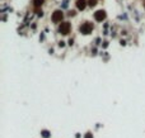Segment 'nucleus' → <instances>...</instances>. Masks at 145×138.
<instances>
[{"label":"nucleus","instance_id":"2","mask_svg":"<svg viewBox=\"0 0 145 138\" xmlns=\"http://www.w3.org/2000/svg\"><path fill=\"white\" fill-rule=\"evenodd\" d=\"M59 32H60L61 34H69L70 33V23L69 22H64V23L60 24V27H59Z\"/></svg>","mask_w":145,"mask_h":138},{"label":"nucleus","instance_id":"1","mask_svg":"<svg viewBox=\"0 0 145 138\" xmlns=\"http://www.w3.org/2000/svg\"><path fill=\"white\" fill-rule=\"evenodd\" d=\"M79 31H80L83 34H89V33H92V31H93V24L89 23V22H85V23H83V24L79 27Z\"/></svg>","mask_w":145,"mask_h":138},{"label":"nucleus","instance_id":"5","mask_svg":"<svg viewBox=\"0 0 145 138\" xmlns=\"http://www.w3.org/2000/svg\"><path fill=\"white\" fill-rule=\"evenodd\" d=\"M87 4H88L87 0H76L75 1V5H76V8L79 10H84L85 6H87Z\"/></svg>","mask_w":145,"mask_h":138},{"label":"nucleus","instance_id":"9","mask_svg":"<svg viewBox=\"0 0 145 138\" xmlns=\"http://www.w3.org/2000/svg\"><path fill=\"white\" fill-rule=\"evenodd\" d=\"M144 6H145V5H144Z\"/></svg>","mask_w":145,"mask_h":138},{"label":"nucleus","instance_id":"6","mask_svg":"<svg viewBox=\"0 0 145 138\" xmlns=\"http://www.w3.org/2000/svg\"><path fill=\"white\" fill-rule=\"evenodd\" d=\"M33 3H35L36 8H40V6H42V4L45 3V0H33Z\"/></svg>","mask_w":145,"mask_h":138},{"label":"nucleus","instance_id":"8","mask_svg":"<svg viewBox=\"0 0 145 138\" xmlns=\"http://www.w3.org/2000/svg\"><path fill=\"white\" fill-rule=\"evenodd\" d=\"M85 138H93L90 133H87V136H85Z\"/></svg>","mask_w":145,"mask_h":138},{"label":"nucleus","instance_id":"7","mask_svg":"<svg viewBox=\"0 0 145 138\" xmlns=\"http://www.w3.org/2000/svg\"><path fill=\"white\" fill-rule=\"evenodd\" d=\"M95 4H97V0H88L89 6H95Z\"/></svg>","mask_w":145,"mask_h":138},{"label":"nucleus","instance_id":"3","mask_svg":"<svg viewBox=\"0 0 145 138\" xmlns=\"http://www.w3.org/2000/svg\"><path fill=\"white\" fill-rule=\"evenodd\" d=\"M62 18H64V13H62L61 10H55L54 14H52V22L54 23H60L62 20Z\"/></svg>","mask_w":145,"mask_h":138},{"label":"nucleus","instance_id":"4","mask_svg":"<svg viewBox=\"0 0 145 138\" xmlns=\"http://www.w3.org/2000/svg\"><path fill=\"white\" fill-rule=\"evenodd\" d=\"M94 19L97 22H102L106 19V12L105 10H97V12L94 13Z\"/></svg>","mask_w":145,"mask_h":138}]
</instances>
